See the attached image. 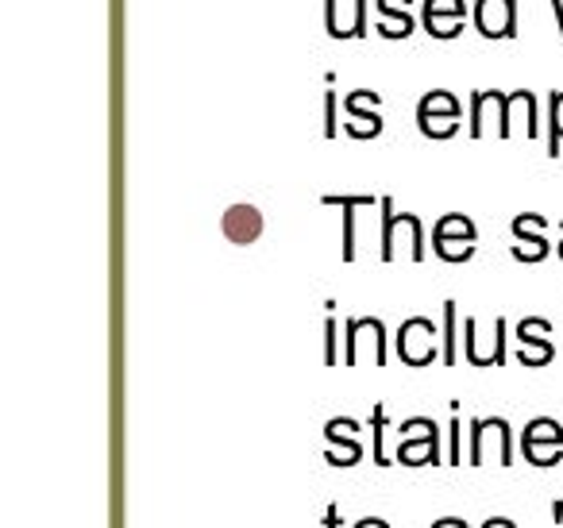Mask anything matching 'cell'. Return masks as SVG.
Masks as SVG:
<instances>
[{
	"mask_svg": "<svg viewBox=\"0 0 563 528\" xmlns=\"http://www.w3.org/2000/svg\"><path fill=\"white\" fill-rule=\"evenodd\" d=\"M552 9H555V20H560V35H563V0H552Z\"/></svg>",
	"mask_w": 563,
	"mask_h": 528,
	"instance_id": "obj_30",
	"label": "cell"
},
{
	"mask_svg": "<svg viewBox=\"0 0 563 528\" xmlns=\"http://www.w3.org/2000/svg\"><path fill=\"white\" fill-rule=\"evenodd\" d=\"M360 425L352 417H336L324 428V443H329V463L332 466H355L363 459V443H360Z\"/></svg>",
	"mask_w": 563,
	"mask_h": 528,
	"instance_id": "obj_11",
	"label": "cell"
},
{
	"mask_svg": "<svg viewBox=\"0 0 563 528\" xmlns=\"http://www.w3.org/2000/svg\"><path fill=\"white\" fill-rule=\"evenodd\" d=\"M321 201L344 209V263H355V209L375 205V197H321Z\"/></svg>",
	"mask_w": 563,
	"mask_h": 528,
	"instance_id": "obj_14",
	"label": "cell"
},
{
	"mask_svg": "<svg viewBox=\"0 0 563 528\" xmlns=\"http://www.w3.org/2000/svg\"><path fill=\"white\" fill-rule=\"evenodd\" d=\"M324 336H329V340H324V359H329V363H340V355H336V320H324Z\"/></svg>",
	"mask_w": 563,
	"mask_h": 528,
	"instance_id": "obj_25",
	"label": "cell"
},
{
	"mask_svg": "<svg viewBox=\"0 0 563 528\" xmlns=\"http://www.w3.org/2000/svg\"><path fill=\"white\" fill-rule=\"evenodd\" d=\"M424 258V232L413 212H394V197H383V263Z\"/></svg>",
	"mask_w": 563,
	"mask_h": 528,
	"instance_id": "obj_1",
	"label": "cell"
},
{
	"mask_svg": "<svg viewBox=\"0 0 563 528\" xmlns=\"http://www.w3.org/2000/svg\"><path fill=\"white\" fill-rule=\"evenodd\" d=\"M444 363H455V301H444Z\"/></svg>",
	"mask_w": 563,
	"mask_h": 528,
	"instance_id": "obj_23",
	"label": "cell"
},
{
	"mask_svg": "<svg viewBox=\"0 0 563 528\" xmlns=\"http://www.w3.org/2000/svg\"><path fill=\"white\" fill-rule=\"evenodd\" d=\"M378 35L383 40H406V35H413V16L406 9L398 12V4H390V0H378Z\"/></svg>",
	"mask_w": 563,
	"mask_h": 528,
	"instance_id": "obj_15",
	"label": "cell"
},
{
	"mask_svg": "<svg viewBox=\"0 0 563 528\" xmlns=\"http://www.w3.org/2000/svg\"><path fill=\"white\" fill-rule=\"evenodd\" d=\"M398 355L406 366H429L437 359V328H432V320L417 317L398 328Z\"/></svg>",
	"mask_w": 563,
	"mask_h": 528,
	"instance_id": "obj_7",
	"label": "cell"
},
{
	"mask_svg": "<svg viewBox=\"0 0 563 528\" xmlns=\"http://www.w3.org/2000/svg\"><path fill=\"white\" fill-rule=\"evenodd\" d=\"M398 463L401 466H437L440 463V436L429 417H413L401 425Z\"/></svg>",
	"mask_w": 563,
	"mask_h": 528,
	"instance_id": "obj_4",
	"label": "cell"
},
{
	"mask_svg": "<svg viewBox=\"0 0 563 528\" xmlns=\"http://www.w3.org/2000/svg\"><path fill=\"white\" fill-rule=\"evenodd\" d=\"M432 240H478V232H475V224L463 217V212H448V217H440Z\"/></svg>",
	"mask_w": 563,
	"mask_h": 528,
	"instance_id": "obj_16",
	"label": "cell"
},
{
	"mask_svg": "<svg viewBox=\"0 0 563 528\" xmlns=\"http://www.w3.org/2000/svg\"><path fill=\"white\" fill-rule=\"evenodd\" d=\"M548 109H552V128H548V158L560 155L563 147V89H555L548 97Z\"/></svg>",
	"mask_w": 563,
	"mask_h": 528,
	"instance_id": "obj_17",
	"label": "cell"
},
{
	"mask_svg": "<svg viewBox=\"0 0 563 528\" xmlns=\"http://www.w3.org/2000/svg\"><path fill=\"white\" fill-rule=\"evenodd\" d=\"M371 428H375V463L378 466H390V459H386V409L383 405H375V413H371Z\"/></svg>",
	"mask_w": 563,
	"mask_h": 528,
	"instance_id": "obj_20",
	"label": "cell"
},
{
	"mask_svg": "<svg viewBox=\"0 0 563 528\" xmlns=\"http://www.w3.org/2000/svg\"><path fill=\"white\" fill-rule=\"evenodd\" d=\"M560 328H563V324H560Z\"/></svg>",
	"mask_w": 563,
	"mask_h": 528,
	"instance_id": "obj_34",
	"label": "cell"
},
{
	"mask_svg": "<svg viewBox=\"0 0 563 528\" xmlns=\"http://www.w3.org/2000/svg\"><path fill=\"white\" fill-rule=\"evenodd\" d=\"M390 4H409V0H390Z\"/></svg>",
	"mask_w": 563,
	"mask_h": 528,
	"instance_id": "obj_31",
	"label": "cell"
},
{
	"mask_svg": "<svg viewBox=\"0 0 563 528\" xmlns=\"http://www.w3.org/2000/svg\"><path fill=\"white\" fill-rule=\"evenodd\" d=\"M521 451L532 466H555L563 459V428L552 417L529 420V428L521 432Z\"/></svg>",
	"mask_w": 563,
	"mask_h": 528,
	"instance_id": "obj_6",
	"label": "cell"
},
{
	"mask_svg": "<svg viewBox=\"0 0 563 528\" xmlns=\"http://www.w3.org/2000/svg\"><path fill=\"white\" fill-rule=\"evenodd\" d=\"M460 101H455L452 94H444V89H432V94L421 97V105H417V128H421V135H429V140H452L455 132H460Z\"/></svg>",
	"mask_w": 563,
	"mask_h": 528,
	"instance_id": "obj_3",
	"label": "cell"
},
{
	"mask_svg": "<svg viewBox=\"0 0 563 528\" xmlns=\"http://www.w3.org/2000/svg\"><path fill=\"white\" fill-rule=\"evenodd\" d=\"M452 463H460V420H452Z\"/></svg>",
	"mask_w": 563,
	"mask_h": 528,
	"instance_id": "obj_26",
	"label": "cell"
},
{
	"mask_svg": "<svg viewBox=\"0 0 563 528\" xmlns=\"http://www.w3.org/2000/svg\"><path fill=\"white\" fill-rule=\"evenodd\" d=\"M324 135H336V94H324Z\"/></svg>",
	"mask_w": 563,
	"mask_h": 528,
	"instance_id": "obj_24",
	"label": "cell"
},
{
	"mask_svg": "<svg viewBox=\"0 0 563 528\" xmlns=\"http://www.w3.org/2000/svg\"><path fill=\"white\" fill-rule=\"evenodd\" d=\"M475 28L486 40H514L517 35V0H478Z\"/></svg>",
	"mask_w": 563,
	"mask_h": 528,
	"instance_id": "obj_10",
	"label": "cell"
},
{
	"mask_svg": "<svg viewBox=\"0 0 563 528\" xmlns=\"http://www.w3.org/2000/svg\"><path fill=\"white\" fill-rule=\"evenodd\" d=\"M560 228H563V220H560Z\"/></svg>",
	"mask_w": 563,
	"mask_h": 528,
	"instance_id": "obj_33",
	"label": "cell"
},
{
	"mask_svg": "<svg viewBox=\"0 0 563 528\" xmlns=\"http://www.w3.org/2000/svg\"><path fill=\"white\" fill-rule=\"evenodd\" d=\"M509 251H514L517 263H544L552 248H548V240L540 235V240H517V248H509Z\"/></svg>",
	"mask_w": 563,
	"mask_h": 528,
	"instance_id": "obj_18",
	"label": "cell"
},
{
	"mask_svg": "<svg viewBox=\"0 0 563 528\" xmlns=\"http://www.w3.org/2000/svg\"><path fill=\"white\" fill-rule=\"evenodd\" d=\"M548 228L544 217H537V212H521V217L514 220V240H540Z\"/></svg>",
	"mask_w": 563,
	"mask_h": 528,
	"instance_id": "obj_19",
	"label": "cell"
},
{
	"mask_svg": "<svg viewBox=\"0 0 563 528\" xmlns=\"http://www.w3.org/2000/svg\"><path fill=\"white\" fill-rule=\"evenodd\" d=\"M220 228H224V235L232 243L247 248V243H255L258 235H263V212L251 209V205H232V209L224 212V220H220Z\"/></svg>",
	"mask_w": 563,
	"mask_h": 528,
	"instance_id": "obj_13",
	"label": "cell"
},
{
	"mask_svg": "<svg viewBox=\"0 0 563 528\" xmlns=\"http://www.w3.org/2000/svg\"><path fill=\"white\" fill-rule=\"evenodd\" d=\"M344 109H347V135L352 140H375L383 132V112H378V94L375 89H352L344 97Z\"/></svg>",
	"mask_w": 563,
	"mask_h": 528,
	"instance_id": "obj_9",
	"label": "cell"
},
{
	"mask_svg": "<svg viewBox=\"0 0 563 528\" xmlns=\"http://www.w3.org/2000/svg\"><path fill=\"white\" fill-rule=\"evenodd\" d=\"M560 258H563V243H560Z\"/></svg>",
	"mask_w": 563,
	"mask_h": 528,
	"instance_id": "obj_32",
	"label": "cell"
},
{
	"mask_svg": "<svg viewBox=\"0 0 563 528\" xmlns=\"http://www.w3.org/2000/svg\"><path fill=\"white\" fill-rule=\"evenodd\" d=\"M324 528H340V505H329V513H324Z\"/></svg>",
	"mask_w": 563,
	"mask_h": 528,
	"instance_id": "obj_27",
	"label": "cell"
},
{
	"mask_svg": "<svg viewBox=\"0 0 563 528\" xmlns=\"http://www.w3.org/2000/svg\"><path fill=\"white\" fill-rule=\"evenodd\" d=\"M552 324L544 317H525L517 324V340H521V363L525 366H548L555 359V348H552Z\"/></svg>",
	"mask_w": 563,
	"mask_h": 528,
	"instance_id": "obj_12",
	"label": "cell"
},
{
	"mask_svg": "<svg viewBox=\"0 0 563 528\" xmlns=\"http://www.w3.org/2000/svg\"><path fill=\"white\" fill-rule=\"evenodd\" d=\"M355 528H390V525H386L383 517H363V520H360V525H355Z\"/></svg>",
	"mask_w": 563,
	"mask_h": 528,
	"instance_id": "obj_29",
	"label": "cell"
},
{
	"mask_svg": "<svg viewBox=\"0 0 563 528\" xmlns=\"http://www.w3.org/2000/svg\"><path fill=\"white\" fill-rule=\"evenodd\" d=\"M421 20L432 40H455L463 32V20H448V16H421Z\"/></svg>",
	"mask_w": 563,
	"mask_h": 528,
	"instance_id": "obj_22",
	"label": "cell"
},
{
	"mask_svg": "<svg viewBox=\"0 0 563 528\" xmlns=\"http://www.w3.org/2000/svg\"><path fill=\"white\" fill-rule=\"evenodd\" d=\"M421 16H448V20H463V16H467V4H463V0H424Z\"/></svg>",
	"mask_w": 563,
	"mask_h": 528,
	"instance_id": "obj_21",
	"label": "cell"
},
{
	"mask_svg": "<svg viewBox=\"0 0 563 528\" xmlns=\"http://www.w3.org/2000/svg\"><path fill=\"white\" fill-rule=\"evenodd\" d=\"M509 109H514V94H498V89H490V94L471 97V140H483V135L509 140V135H514Z\"/></svg>",
	"mask_w": 563,
	"mask_h": 528,
	"instance_id": "obj_2",
	"label": "cell"
},
{
	"mask_svg": "<svg viewBox=\"0 0 563 528\" xmlns=\"http://www.w3.org/2000/svg\"><path fill=\"white\" fill-rule=\"evenodd\" d=\"M347 366H383L386 363V328L383 320L363 317V320H347Z\"/></svg>",
	"mask_w": 563,
	"mask_h": 528,
	"instance_id": "obj_5",
	"label": "cell"
},
{
	"mask_svg": "<svg viewBox=\"0 0 563 528\" xmlns=\"http://www.w3.org/2000/svg\"><path fill=\"white\" fill-rule=\"evenodd\" d=\"M486 440H494L498 443V463L501 466H509L514 463V428H509V420H501V417H486V420H475L471 425V455H467V463L471 466H483V448H486Z\"/></svg>",
	"mask_w": 563,
	"mask_h": 528,
	"instance_id": "obj_8",
	"label": "cell"
},
{
	"mask_svg": "<svg viewBox=\"0 0 563 528\" xmlns=\"http://www.w3.org/2000/svg\"><path fill=\"white\" fill-rule=\"evenodd\" d=\"M432 528H467V520H460V517H440Z\"/></svg>",
	"mask_w": 563,
	"mask_h": 528,
	"instance_id": "obj_28",
	"label": "cell"
}]
</instances>
